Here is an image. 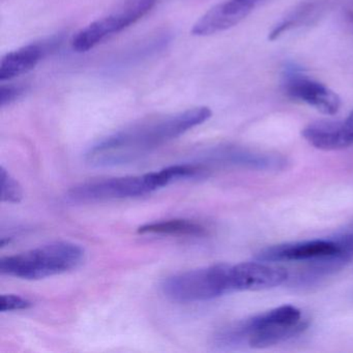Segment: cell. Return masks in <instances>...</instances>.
<instances>
[{
	"instance_id": "6da1fadb",
	"label": "cell",
	"mask_w": 353,
	"mask_h": 353,
	"mask_svg": "<svg viewBox=\"0 0 353 353\" xmlns=\"http://www.w3.org/2000/svg\"><path fill=\"white\" fill-rule=\"evenodd\" d=\"M212 114L208 107H196L125 128L92 145L86 152V162L94 167L121 166L136 162L205 123Z\"/></svg>"
},
{
	"instance_id": "7a4b0ae2",
	"label": "cell",
	"mask_w": 353,
	"mask_h": 353,
	"mask_svg": "<svg viewBox=\"0 0 353 353\" xmlns=\"http://www.w3.org/2000/svg\"><path fill=\"white\" fill-rule=\"evenodd\" d=\"M194 174L195 169L192 165H175L143 175L113 177L82 183L69 192V198L76 202H100L142 197L173 181L193 177Z\"/></svg>"
},
{
	"instance_id": "3957f363",
	"label": "cell",
	"mask_w": 353,
	"mask_h": 353,
	"mask_svg": "<svg viewBox=\"0 0 353 353\" xmlns=\"http://www.w3.org/2000/svg\"><path fill=\"white\" fill-rule=\"evenodd\" d=\"M307 328L299 307L283 305L265 313L258 314L224 332L225 344L245 342L252 348H266L284 342Z\"/></svg>"
},
{
	"instance_id": "277c9868",
	"label": "cell",
	"mask_w": 353,
	"mask_h": 353,
	"mask_svg": "<svg viewBox=\"0 0 353 353\" xmlns=\"http://www.w3.org/2000/svg\"><path fill=\"white\" fill-rule=\"evenodd\" d=\"M84 250L77 243L55 241L0 259V272L22 280H41L77 268Z\"/></svg>"
},
{
	"instance_id": "5b68a950",
	"label": "cell",
	"mask_w": 353,
	"mask_h": 353,
	"mask_svg": "<svg viewBox=\"0 0 353 353\" xmlns=\"http://www.w3.org/2000/svg\"><path fill=\"white\" fill-rule=\"evenodd\" d=\"M163 292L181 303L212 301L235 292L231 264L220 263L174 274L165 281Z\"/></svg>"
},
{
	"instance_id": "8992f818",
	"label": "cell",
	"mask_w": 353,
	"mask_h": 353,
	"mask_svg": "<svg viewBox=\"0 0 353 353\" xmlns=\"http://www.w3.org/2000/svg\"><path fill=\"white\" fill-rule=\"evenodd\" d=\"M158 3V0H128L117 11L100 18L82 28L72 41L77 52H86L114 34L125 30L143 18Z\"/></svg>"
},
{
	"instance_id": "52a82bcc",
	"label": "cell",
	"mask_w": 353,
	"mask_h": 353,
	"mask_svg": "<svg viewBox=\"0 0 353 353\" xmlns=\"http://www.w3.org/2000/svg\"><path fill=\"white\" fill-rule=\"evenodd\" d=\"M344 260L353 258V250L341 243L339 239H313L281 243L265 248L256 255L262 262H316L325 259Z\"/></svg>"
},
{
	"instance_id": "ba28073f",
	"label": "cell",
	"mask_w": 353,
	"mask_h": 353,
	"mask_svg": "<svg viewBox=\"0 0 353 353\" xmlns=\"http://www.w3.org/2000/svg\"><path fill=\"white\" fill-rule=\"evenodd\" d=\"M283 86L287 96L305 103L323 114L334 115L340 109L341 100L336 92L301 72H287Z\"/></svg>"
},
{
	"instance_id": "9c48e42d",
	"label": "cell",
	"mask_w": 353,
	"mask_h": 353,
	"mask_svg": "<svg viewBox=\"0 0 353 353\" xmlns=\"http://www.w3.org/2000/svg\"><path fill=\"white\" fill-rule=\"evenodd\" d=\"M262 0H225L206 12L192 28V34L208 37L225 32L243 21Z\"/></svg>"
},
{
	"instance_id": "30bf717a",
	"label": "cell",
	"mask_w": 353,
	"mask_h": 353,
	"mask_svg": "<svg viewBox=\"0 0 353 353\" xmlns=\"http://www.w3.org/2000/svg\"><path fill=\"white\" fill-rule=\"evenodd\" d=\"M232 270L235 292L268 290L281 286L288 279L286 270L274 268L268 262H243L234 264Z\"/></svg>"
},
{
	"instance_id": "8fae6325",
	"label": "cell",
	"mask_w": 353,
	"mask_h": 353,
	"mask_svg": "<svg viewBox=\"0 0 353 353\" xmlns=\"http://www.w3.org/2000/svg\"><path fill=\"white\" fill-rule=\"evenodd\" d=\"M48 50V45L36 43L8 53L0 63V81H10L32 71Z\"/></svg>"
},
{
	"instance_id": "7c38bea8",
	"label": "cell",
	"mask_w": 353,
	"mask_h": 353,
	"mask_svg": "<svg viewBox=\"0 0 353 353\" xmlns=\"http://www.w3.org/2000/svg\"><path fill=\"white\" fill-rule=\"evenodd\" d=\"M301 134L311 145L318 150H343L339 121H315L307 125Z\"/></svg>"
},
{
	"instance_id": "4fadbf2b",
	"label": "cell",
	"mask_w": 353,
	"mask_h": 353,
	"mask_svg": "<svg viewBox=\"0 0 353 353\" xmlns=\"http://www.w3.org/2000/svg\"><path fill=\"white\" fill-rule=\"evenodd\" d=\"M138 232L142 234L183 235V236H202L205 228L199 223L192 220L175 219L160 221L139 227Z\"/></svg>"
},
{
	"instance_id": "5bb4252c",
	"label": "cell",
	"mask_w": 353,
	"mask_h": 353,
	"mask_svg": "<svg viewBox=\"0 0 353 353\" xmlns=\"http://www.w3.org/2000/svg\"><path fill=\"white\" fill-rule=\"evenodd\" d=\"M0 179H1V201L8 203H19L23 198V191L20 183L6 170L3 167L0 168Z\"/></svg>"
},
{
	"instance_id": "9a60e30c",
	"label": "cell",
	"mask_w": 353,
	"mask_h": 353,
	"mask_svg": "<svg viewBox=\"0 0 353 353\" xmlns=\"http://www.w3.org/2000/svg\"><path fill=\"white\" fill-rule=\"evenodd\" d=\"M32 303L28 299L15 294L1 295V312L20 311L32 307Z\"/></svg>"
},
{
	"instance_id": "2e32d148",
	"label": "cell",
	"mask_w": 353,
	"mask_h": 353,
	"mask_svg": "<svg viewBox=\"0 0 353 353\" xmlns=\"http://www.w3.org/2000/svg\"><path fill=\"white\" fill-rule=\"evenodd\" d=\"M340 123V137L342 148H347L353 145V110L345 121H339Z\"/></svg>"
},
{
	"instance_id": "e0dca14e",
	"label": "cell",
	"mask_w": 353,
	"mask_h": 353,
	"mask_svg": "<svg viewBox=\"0 0 353 353\" xmlns=\"http://www.w3.org/2000/svg\"><path fill=\"white\" fill-rule=\"evenodd\" d=\"M21 94L22 90L19 86H1V90H0V105H1V107H5L6 105L11 104L16 99L19 98Z\"/></svg>"
},
{
	"instance_id": "ac0fdd59",
	"label": "cell",
	"mask_w": 353,
	"mask_h": 353,
	"mask_svg": "<svg viewBox=\"0 0 353 353\" xmlns=\"http://www.w3.org/2000/svg\"><path fill=\"white\" fill-rule=\"evenodd\" d=\"M340 235H343V236H345L346 239H350L351 241H353V223H351L346 229H344V231H343Z\"/></svg>"
}]
</instances>
